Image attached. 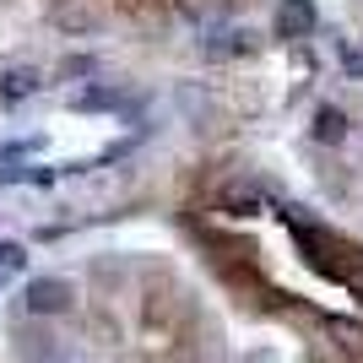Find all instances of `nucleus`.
<instances>
[{
	"instance_id": "nucleus-1",
	"label": "nucleus",
	"mask_w": 363,
	"mask_h": 363,
	"mask_svg": "<svg viewBox=\"0 0 363 363\" xmlns=\"http://www.w3.org/2000/svg\"><path fill=\"white\" fill-rule=\"evenodd\" d=\"M71 303H76V288L65 277H33L22 288V309L28 315H71Z\"/></svg>"
},
{
	"instance_id": "nucleus-2",
	"label": "nucleus",
	"mask_w": 363,
	"mask_h": 363,
	"mask_svg": "<svg viewBox=\"0 0 363 363\" xmlns=\"http://www.w3.org/2000/svg\"><path fill=\"white\" fill-rule=\"evenodd\" d=\"M315 6L309 0H282L277 6V16H272V28H277V38H309L315 33Z\"/></svg>"
},
{
	"instance_id": "nucleus-3",
	"label": "nucleus",
	"mask_w": 363,
	"mask_h": 363,
	"mask_svg": "<svg viewBox=\"0 0 363 363\" xmlns=\"http://www.w3.org/2000/svg\"><path fill=\"white\" fill-rule=\"evenodd\" d=\"M250 38H255L250 28H223V33H212L201 49H206V60H233V55H250Z\"/></svg>"
},
{
	"instance_id": "nucleus-4",
	"label": "nucleus",
	"mask_w": 363,
	"mask_h": 363,
	"mask_svg": "<svg viewBox=\"0 0 363 363\" xmlns=\"http://www.w3.org/2000/svg\"><path fill=\"white\" fill-rule=\"evenodd\" d=\"M33 92H38V71H33V65H11V71H6V82H0V104H22V98H33Z\"/></svg>"
},
{
	"instance_id": "nucleus-5",
	"label": "nucleus",
	"mask_w": 363,
	"mask_h": 363,
	"mask_svg": "<svg viewBox=\"0 0 363 363\" xmlns=\"http://www.w3.org/2000/svg\"><path fill=\"white\" fill-rule=\"evenodd\" d=\"M315 141H347V114L342 108H331V104H320L315 108Z\"/></svg>"
},
{
	"instance_id": "nucleus-6",
	"label": "nucleus",
	"mask_w": 363,
	"mask_h": 363,
	"mask_svg": "<svg viewBox=\"0 0 363 363\" xmlns=\"http://www.w3.org/2000/svg\"><path fill=\"white\" fill-rule=\"evenodd\" d=\"M223 206L233 217H255L260 212V190H255V184H228V190H223Z\"/></svg>"
},
{
	"instance_id": "nucleus-7",
	"label": "nucleus",
	"mask_w": 363,
	"mask_h": 363,
	"mask_svg": "<svg viewBox=\"0 0 363 363\" xmlns=\"http://www.w3.org/2000/svg\"><path fill=\"white\" fill-rule=\"evenodd\" d=\"M174 6H179L184 22H201V28H206V22H217V16H223L233 0H174Z\"/></svg>"
},
{
	"instance_id": "nucleus-8",
	"label": "nucleus",
	"mask_w": 363,
	"mask_h": 363,
	"mask_svg": "<svg viewBox=\"0 0 363 363\" xmlns=\"http://www.w3.org/2000/svg\"><path fill=\"white\" fill-rule=\"evenodd\" d=\"M114 104H120V92H114V87H92V92L76 98V108H114Z\"/></svg>"
},
{
	"instance_id": "nucleus-9",
	"label": "nucleus",
	"mask_w": 363,
	"mask_h": 363,
	"mask_svg": "<svg viewBox=\"0 0 363 363\" xmlns=\"http://www.w3.org/2000/svg\"><path fill=\"white\" fill-rule=\"evenodd\" d=\"M342 65H347V76H358V82H363V49L342 44Z\"/></svg>"
},
{
	"instance_id": "nucleus-10",
	"label": "nucleus",
	"mask_w": 363,
	"mask_h": 363,
	"mask_svg": "<svg viewBox=\"0 0 363 363\" xmlns=\"http://www.w3.org/2000/svg\"><path fill=\"white\" fill-rule=\"evenodd\" d=\"M11 266H22V250L11 239H0V272H11Z\"/></svg>"
},
{
	"instance_id": "nucleus-11",
	"label": "nucleus",
	"mask_w": 363,
	"mask_h": 363,
	"mask_svg": "<svg viewBox=\"0 0 363 363\" xmlns=\"http://www.w3.org/2000/svg\"><path fill=\"white\" fill-rule=\"evenodd\" d=\"M55 363H65V358H55Z\"/></svg>"
}]
</instances>
